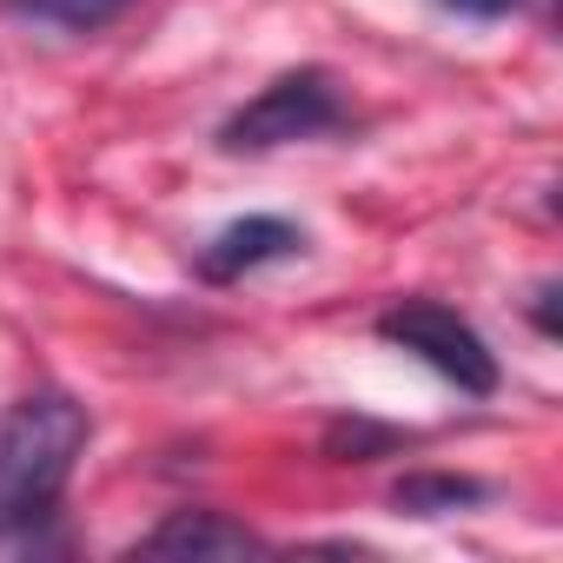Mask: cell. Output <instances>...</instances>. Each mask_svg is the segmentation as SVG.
Segmentation results:
<instances>
[{
  "instance_id": "1",
  "label": "cell",
  "mask_w": 563,
  "mask_h": 563,
  "mask_svg": "<svg viewBox=\"0 0 563 563\" xmlns=\"http://www.w3.org/2000/svg\"><path fill=\"white\" fill-rule=\"evenodd\" d=\"M87 438L93 418L67 391H34L0 411V537H27L54 517Z\"/></svg>"
},
{
  "instance_id": "2",
  "label": "cell",
  "mask_w": 563,
  "mask_h": 563,
  "mask_svg": "<svg viewBox=\"0 0 563 563\" xmlns=\"http://www.w3.org/2000/svg\"><path fill=\"white\" fill-rule=\"evenodd\" d=\"M352 126V107L339 93V80L325 67H299V74H278L265 93H252L225 126L219 146L225 153H272V146H299V140H325Z\"/></svg>"
},
{
  "instance_id": "3",
  "label": "cell",
  "mask_w": 563,
  "mask_h": 563,
  "mask_svg": "<svg viewBox=\"0 0 563 563\" xmlns=\"http://www.w3.org/2000/svg\"><path fill=\"white\" fill-rule=\"evenodd\" d=\"M378 339L398 345V352H411L418 365H431L438 378H451V385L471 391V398H490V391H497V352L477 339L471 319H457V312L438 306V299H405V306H391V312L378 319Z\"/></svg>"
},
{
  "instance_id": "4",
  "label": "cell",
  "mask_w": 563,
  "mask_h": 563,
  "mask_svg": "<svg viewBox=\"0 0 563 563\" xmlns=\"http://www.w3.org/2000/svg\"><path fill=\"white\" fill-rule=\"evenodd\" d=\"M306 252V232L278 212H252V219H232L219 225L206 245H199V278L212 286H232V278L258 272V265H278V258H299Z\"/></svg>"
},
{
  "instance_id": "5",
  "label": "cell",
  "mask_w": 563,
  "mask_h": 563,
  "mask_svg": "<svg viewBox=\"0 0 563 563\" xmlns=\"http://www.w3.org/2000/svg\"><path fill=\"white\" fill-rule=\"evenodd\" d=\"M133 550L140 556H252V550H265V537L225 510H173Z\"/></svg>"
},
{
  "instance_id": "6",
  "label": "cell",
  "mask_w": 563,
  "mask_h": 563,
  "mask_svg": "<svg viewBox=\"0 0 563 563\" xmlns=\"http://www.w3.org/2000/svg\"><path fill=\"white\" fill-rule=\"evenodd\" d=\"M126 8L133 0H0V14H14L27 27H54V34H100Z\"/></svg>"
},
{
  "instance_id": "7",
  "label": "cell",
  "mask_w": 563,
  "mask_h": 563,
  "mask_svg": "<svg viewBox=\"0 0 563 563\" xmlns=\"http://www.w3.org/2000/svg\"><path fill=\"white\" fill-rule=\"evenodd\" d=\"M391 504L405 517H444V510H464V504H484V484L477 477H451V471H418L391 490Z\"/></svg>"
},
{
  "instance_id": "8",
  "label": "cell",
  "mask_w": 563,
  "mask_h": 563,
  "mask_svg": "<svg viewBox=\"0 0 563 563\" xmlns=\"http://www.w3.org/2000/svg\"><path fill=\"white\" fill-rule=\"evenodd\" d=\"M444 14H457V21H510L523 0H438Z\"/></svg>"
}]
</instances>
